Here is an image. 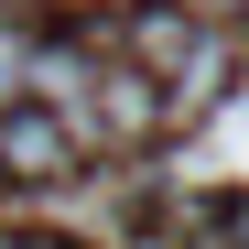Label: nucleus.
Returning a JSON list of instances; mask_svg holds the SVG:
<instances>
[{"mask_svg":"<svg viewBox=\"0 0 249 249\" xmlns=\"http://www.w3.org/2000/svg\"><path fill=\"white\" fill-rule=\"evenodd\" d=\"M0 249H54V238H0Z\"/></svg>","mask_w":249,"mask_h":249,"instance_id":"obj_4","label":"nucleus"},{"mask_svg":"<svg viewBox=\"0 0 249 249\" xmlns=\"http://www.w3.org/2000/svg\"><path fill=\"white\" fill-rule=\"evenodd\" d=\"M195 22H217V33H249V0H184Z\"/></svg>","mask_w":249,"mask_h":249,"instance_id":"obj_3","label":"nucleus"},{"mask_svg":"<svg viewBox=\"0 0 249 249\" xmlns=\"http://www.w3.org/2000/svg\"><path fill=\"white\" fill-rule=\"evenodd\" d=\"M76 162H87V152H76L65 119H44V108H11V119H0V184H65Z\"/></svg>","mask_w":249,"mask_h":249,"instance_id":"obj_2","label":"nucleus"},{"mask_svg":"<svg viewBox=\"0 0 249 249\" xmlns=\"http://www.w3.org/2000/svg\"><path fill=\"white\" fill-rule=\"evenodd\" d=\"M162 130V87L141 65H119V54H98V87H87V152H130V141H152Z\"/></svg>","mask_w":249,"mask_h":249,"instance_id":"obj_1","label":"nucleus"}]
</instances>
